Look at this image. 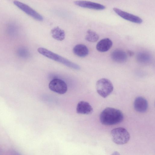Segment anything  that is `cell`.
Segmentation results:
<instances>
[{
	"label": "cell",
	"instance_id": "1",
	"mask_svg": "<svg viewBox=\"0 0 155 155\" xmlns=\"http://www.w3.org/2000/svg\"><path fill=\"white\" fill-rule=\"evenodd\" d=\"M124 115L120 110L112 107L105 108L101 113L100 120L101 123L105 125L117 124L123 120Z\"/></svg>",
	"mask_w": 155,
	"mask_h": 155
},
{
	"label": "cell",
	"instance_id": "2",
	"mask_svg": "<svg viewBox=\"0 0 155 155\" xmlns=\"http://www.w3.org/2000/svg\"><path fill=\"white\" fill-rule=\"evenodd\" d=\"M37 50L42 55L60 63L68 68L76 70H79L80 69V66L78 64L45 48L40 47Z\"/></svg>",
	"mask_w": 155,
	"mask_h": 155
},
{
	"label": "cell",
	"instance_id": "3",
	"mask_svg": "<svg viewBox=\"0 0 155 155\" xmlns=\"http://www.w3.org/2000/svg\"><path fill=\"white\" fill-rule=\"evenodd\" d=\"M110 136L113 142L119 145L127 143L130 137L129 133L123 127H118L113 129L111 131Z\"/></svg>",
	"mask_w": 155,
	"mask_h": 155
},
{
	"label": "cell",
	"instance_id": "4",
	"mask_svg": "<svg viewBox=\"0 0 155 155\" xmlns=\"http://www.w3.org/2000/svg\"><path fill=\"white\" fill-rule=\"evenodd\" d=\"M96 87L97 93L104 98L108 96L112 92L114 89L112 82L105 78H101L98 80Z\"/></svg>",
	"mask_w": 155,
	"mask_h": 155
},
{
	"label": "cell",
	"instance_id": "5",
	"mask_svg": "<svg viewBox=\"0 0 155 155\" xmlns=\"http://www.w3.org/2000/svg\"><path fill=\"white\" fill-rule=\"evenodd\" d=\"M48 87L51 91L61 94H65L68 89L65 82L58 78H55L51 81L49 83Z\"/></svg>",
	"mask_w": 155,
	"mask_h": 155
},
{
	"label": "cell",
	"instance_id": "6",
	"mask_svg": "<svg viewBox=\"0 0 155 155\" xmlns=\"http://www.w3.org/2000/svg\"><path fill=\"white\" fill-rule=\"evenodd\" d=\"M13 3L19 9L34 19L39 21L43 20V17L41 15L27 5L17 1H14Z\"/></svg>",
	"mask_w": 155,
	"mask_h": 155
},
{
	"label": "cell",
	"instance_id": "7",
	"mask_svg": "<svg viewBox=\"0 0 155 155\" xmlns=\"http://www.w3.org/2000/svg\"><path fill=\"white\" fill-rule=\"evenodd\" d=\"M113 10L118 15L125 20L137 24H141L143 22L142 19L138 16L117 8H113Z\"/></svg>",
	"mask_w": 155,
	"mask_h": 155
},
{
	"label": "cell",
	"instance_id": "8",
	"mask_svg": "<svg viewBox=\"0 0 155 155\" xmlns=\"http://www.w3.org/2000/svg\"><path fill=\"white\" fill-rule=\"evenodd\" d=\"M74 3L76 5L82 8L96 10H102L106 8L103 5L90 1H75Z\"/></svg>",
	"mask_w": 155,
	"mask_h": 155
},
{
	"label": "cell",
	"instance_id": "9",
	"mask_svg": "<svg viewBox=\"0 0 155 155\" xmlns=\"http://www.w3.org/2000/svg\"><path fill=\"white\" fill-rule=\"evenodd\" d=\"M148 104L147 100L143 97L139 96L135 98L134 102L135 110L140 113L145 112L147 110Z\"/></svg>",
	"mask_w": 155,
	"mask_h": 155
},
{
	"label": "cell",
	"instance_id": "10",
	"mask_svg": "<svg viewBox=\"0 0 155 155\" xmlns=\"http://www.w3.org/2000/svg\"><path fill=\"white\" fill-rule=\"evenodd\" d=\"M76 110L78 114H89L92 113L93 109L89 103L84 101H81L77 105Z\"/></svg>",
	"mask_w": 155,
	"mask_h": 155
},
{
	"label": "cell",
	"instance_id": "11",
	"mask_svg": "<svg viewBox=\"0 0 155 155\" xmlns=\"http://www.w3.org/2000/svg\"><path fill=\"white\" fill-rule=\"evenodd\" d=\"M113 42L109 38H106L100 40L96 46L97 50L100 52H105L109 50L112 47Z\"/></svg>",
	"mask_w": 155,
	"mask_h": 155
},
{
	"label": "cell",
	"instance_id": "12",
	"mask_svg": "<svg viewBox=\"0 0 155 155\" xmlns=\"http://www.w3.org/2000/svg\"><path fill=\"white\" fill-rule=\"evenodd\" d=\"M111 57L114 61L120 63H123L127 60V54L123 51L117 49L111 53Z\"/></svg>",
	"mask_w": 155,
	"mask_h": 155
},
{
	"label": "cell",
	"instance_id": "13",
	"mask_svg": "<svg viewBox=\"0 0 155 155\" xmlns=\"http://www.w3.org/2000/svg\"><path fill=\"white\" fill-rule=\"evenodd\" d=\"M73 51L75 54L82 58L86 56L89 53V50L86 46L81 44L75 45Z\"/></svg>",
	"mask_w": 155,
	"mask_h": 155
},
{
	"label": "cell",
	"instance_id": "14",
	"mask_svg": "<svg viewBox=\"0 0 155 155\" xmlns=\"http://www.w3.org/2000/svg\"><path fill=\"white\" fill-rule=\"evenodd\" d=\"M136 59L138 62L142 64H147L150 63L152 60V56L147 52L141 51L137 54Z\"/></svg>",
	"mask_w": 155,
	"mask_h": 155
},
{
	"label": "cell",
	"instance_id": "15",
	"mask_svg": "<svg viewBox=\"0 0 155 155\" xmlns=\"http://www.w3.org/2000/svg\"><path fill=\"white\" fill-rule=\"evenodd\" d=\"M51 34L52 38L59 41L64 40L65 37L64 31L58 26H56L52 29Z\"/></svg>",
	"mask_w": 155,
	"mask_h": 155
},
{
	"label": "cell",
	"instance_id": "16",
	"mask_svg": "<svg viewBox=\"0 0 155 155\" xmlns=\"http://www.w3.org/2000/svg\"><path fill=\"white\" fill-rule=\"evenodd\" d=\"M99 38L98 35L94 31L91 30H88L87 32L85 39L87 41L91 42H95Z\"/></svg>",
	"mask_w": 155,
	"mask_h": 155
},
{
	"label": "cell",
	"instance_id": "17",
	"mask_svg": "<svg viewBox=\"0 0 155 155\" xmlns=\"http://www.w3.org/2000/svg\"><path fill=\"white\" fill-rule=\"evenodd\" d=\"M127 54L130 56H132L134 54V52L131 51H128Z\"/></svg>",
	"mask_w": 155,
	"mask_h": 155
},
{
	"label": "cell",
	"instance_id": "18",
	"mask_svg": "<svg viewBox=\"0 0 155 155\" xmlns=\"http://www.w3.org/2000/svg\"><path fill=\"white\" fill-rule=\"evenodd\" d=\"M111 155H120V153L117 151H115L112 153Z\"/></svg>",
	"mask_w": 155,
	"mask_h": 155
}]
</instances>
